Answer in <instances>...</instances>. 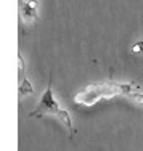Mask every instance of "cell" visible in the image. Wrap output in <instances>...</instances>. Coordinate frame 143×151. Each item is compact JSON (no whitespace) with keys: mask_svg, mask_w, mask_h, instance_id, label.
Instances as JSON below:
<instances>
[{"mask_svg":"<svg viewBox=\"0 0 143 151\" xmlns=\"http://www.w3.org/2000/svg\"><path fill=\"white\" fill-rule=\"evenodd\" d=\"M29 116L31 117H44V116L56 117V119L61 122V124L71 132V134H74L73 117H71V114L68 113L66 109L60 108L58 101H56L55 96H53L52 84H50L48 87H47V90L44 92V95H42V98H40V101H39L37 108H35V111H32Z\"/></svg>","mask_w":143,"mask_h":151,"instance_id":"2","label":"cell"},{"mask_svg":"<svg viewBox=\"0 0 143 151\" xmlns=\"http://www.w3.org/2000/svg\"><path fill=\"white\" fill-rule=\"evenodd\" d=\"M34 92V88H32L31 82L27 81V79H23V81L19 82V95L23 96L24 93H32Z\"/></svg>","mask_w":143,"mask_h":151,"instance_id":"3","label":"cell"},{"mask_svg":"<svg viewBox=\"0 0 143 151\" xmlns=\"http://www.w3.org/2000/svg\"><path fill=\"white\" fill-rule=\"evenodd\" d=\"M23 76V58H19V79Z\"/></svg>","mask_w":143,"mask_h":151,"instance_id":"5","label":"cell"},{"mask_svg":"<svg viewBox=\"0 0 143 151\" xmlns=\"http://www.w3.org/2000/svg\"><path fill=\"white\" fill-rule=\"evenodd\" d=\"M137 92V85L130 82H113V84H92L74 96V101L84 106H93L101 98H113V96H129L130 98Z\"/></svg>","mask_w":143,"mask_h":151,"instance_id":"1","label":"cell"},{"mask_svg":"<svg viewBox=\"0 0 143 151\" xmlns=\"http://www.w3.org/2000/svg\"><path fill=\"white\" fill-rule=\"evenodd\" d=\"M134 52L135 53H137V52H143V42H138V44L134 47Z\"/></svg>","mask_w":143,"mask_h":151,"instance_id":"4","label":"cell"}]
</instances>
